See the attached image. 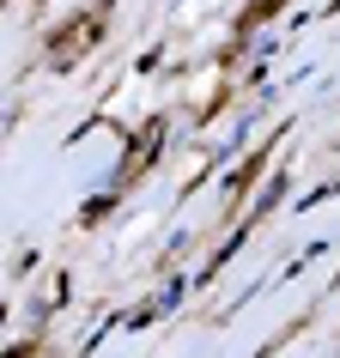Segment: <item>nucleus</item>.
Returning <instances> with one entry per match:
<instances>
[{
    "label": "nucleus",
    "instance_id": "nucleus-1",
    "mask_svg": "<svg viewBox=\"0 0 340 358\" xmlns=\"http://www.w3.org/2000/svg\"><path fill=\"white\" fill-rule=\"evenodd\" d=\"M104 24H110V0H97V6H85V13H73V19L61 24L55 37H49V67H55V73L79 67V55H85L97 37H104Z\"/></svg>",
    "mask_w": 340,
    "mask_h": 358
},
{
    "label": "nucleus",
    "instance_id": "nucleus-2",
    "mask_svg": "<svg viewBox=\"0 0 340 358\" xmlns=\"http://www.w3.org/2000/svg\"><path fill=\"white\" fill-rule=\"evenodd\" d=\"M31 352H37V346H31V340H19V346H13L6 358H31Z\"/></svg>",
    "mask_w": 340,
    "mask_h": 358
}]
</instances>
